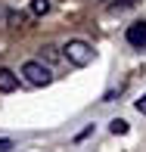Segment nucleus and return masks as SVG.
<instances>
[{
	"instance_id": "1",
	"label": "nucleus",
	"mask_w": 146,
	"mask_h": 152,
	"mask_svg": "<svg viewBox=\"0 0 146 152\" xmlns=\"http://www.w3.org/2000/svg\"><path fill=\"white\" fill-rule=\"evenodd\" d=\"M62 56L72 62L75 68H84L93 62V47L87 44V40H68L65 47H62Z\"/></svg>"
},
{
	"instance_id": "2",
	"label": "nucleus",
	"mask_w": 146,
	"mask_h": 152,
	"mask_svg": "<svg viewBox=\"0 0 146 152\" xmlns=\"http://www.w3.org/2000/svg\"><path fill=\"white\" fill-rule=\"evenodd\" d=\"M22 78L28 81L31 87H47V84L53 81V72H50L40 59H31V62H25V65H22Z\"/></svg>"
},
{
	"instance_id": "3",
	"label": "nucleus",
	"mask_w": 146,
	"mask_h": 152,
	"mask_svg": "<svg viewBox=\"0 0 146 152\" xmlns=\"http://www.w3.org/2000/svg\"><path fill=\"white\" fill-rule=\"evenodd\" d=\"M128 44L131 47H146V22H137V25H131L128 28Z\"/></svg>"
},
{
	"instance_id": "4",
	"label": "nucleus",
	"mask_w": 146,
	"mask_h": 152,
	"mask_svg": "<svg viewBox=\"0 0 146 152\" xmlns=\"http://www.w3.org/2000/svg\"><path fill=\"white\" fill-rule=\"evenodd\" d=\"M19 87V75L10 68H0V93H12Z\"/></svg>"
},
{
	"instance_id": "5",
	"label": "nucleus",
	"mask_w": 146,
	"mask_h": 152,
	"mask_svg": "<svg viewBox=\"0 0 146 152\" xmlns=\"http://www.w3.org/2000/svg\"><path fill=\"white\" fill-rule=\"evenodd\" d=\"M59 56H62V53H59L53 44H44V47H40V62H44V59H47V62H56Z\"/></svg>"
},
{
	"instance_id": "6",
	"label": "nucleus",
	"mask_w": 146,
	"mask_h": 152,
	"mask_svg": "<svg viewBox=\"0 0 146 152\" xmlns=\"http://www.w3.org/2000/svg\"><path fill=\"white\" fill-rule=\"evenodd\" d=\"M50 0H31V12L34 16H47V12H50Z\"/></svg>"
},
{
	"instance_id": "7",
	"label": "nucleus",
	"mask_w": 146,
	"mask_h": 152,
	"mask_svg": "<svg viewBox=\"0 0 146 152\" xmlns=\"http://www.w3.org/2000/svg\"><path fill=\"white\" fill-rule=\"evenodd\" d=\"M109 130H112L115 137H121V134H128V121H124V118H115L112 124H109Z\"/></svg>"
},
{
	"instance_id": "8",
	"label": "nucleus",
	"mask_w": 146,
	"mask_h": 152,
	"mask_svg": "<svg viewBox=\"0 0 146 152\" xmlns=\"http://www.w3.org/2000/svg\"><path fill=\"white\" fill-rule=\"evenodd\" d=\"M137 112H140V115H146V93L140 96V99H137Z\"/></svg>"
},
{
	"instance_id": "9",
	"label": "nucleus",
	"mask_w": 146,
	"mask_h": 152,
	"mask_svg": "<svg viewBox=\"0 0 146 152\" xmlns=\"http://www.w3.org/2000/svg\"><path fill=\"white\" fill-rule=\"evenodd\" d=\"M10 149H12V143H10V140H3V137H0V152H10Z\"/></svg>"
}]
</instances>
